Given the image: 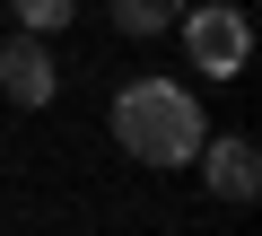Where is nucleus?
<instances>
[{
	"label": "nucleus",
	"mask_w": 262,
	"mask_h": 236,
	"mask_svg": "<svg viewBox=\"0 0 262 236\" xmlns=\"http://www.w3.org/2000/svg\"><path fill=\"white\" fill-rule=\"evenodd\" d=\"M114 140L140 158V166H192V149H201L210 132H201L192 88H175V79H131V88L114 96Z\"/></svg>",
	"instance_id": "f257e3e1"
},
{
	"label": "nucleus",
	"mask_w": 262,
	"mask_h": 236,
	"mask_svg": "<svg viewBox=\"0 0 262 236\" xmlns=\"http://www.w3.org/2000/svg\"><path fill=\"white\" fill-rule=\"evenodd\" d=\"M184 53H192V70H210V79H236L245 70V53H253V27H245V9L236 0H184Z\"/></svg>",
	"instance_id": "f03ea898"
},
{
	"label": "nucleus",
	"mask_w": 262,
	"mask_h": 236,
	"mask_svg": "<svg viewBox=\"0 0 262 236\" xmlns=\"http://www.w3.org/2000/svg\"><path fill=\"white\" fill-rule=\"evenodd\" d=\"M192 158H201V184H210L227 210H245V201L262 192V149H253L245 132H219V140H201Z\"/></svg>",
	"instance_id": "7ed1b4c3"
},
{
	"label": "nucleus",
	"mask_w": 262,
	"mask_h": 236,
	"mask_svg": "<svg viewBox=\"0 0 262 236\" xmlns=\"http://www.w3.org/2000/svg\"><path fill=\"white\" fill-rule=\"evenodd\" d=\"M53 53L35 44V35H9V44H0V96H9V105H53Z\"/></svg>",
	"instance_id": "20e7f679"
},
{
	"label": "nucleus",
	"mask_w": 262,
	"mask_h": 236,
	"mask_svg": "<svg viewBox=\"0 0 262 236\" xmlns=\"http://www.w3.org/2000/svg\"><path fill=\"white\" fill-rule=\"evenodd\" d=\"M184 18V0H114V27L122 35H166Z\"/></svg>",
	"instance_id": "39448f33"
},
{
	"label": "nucleus",
	"mask_w": 262,
	"mask_h": 236,
	"mask_svg": "<svg viewBox=\"0 0 262 236\" xmlns=\"http://www.w3.org/2000/svg\"><path fill=\"white\" fill-rule=\"evenodd\" d=\"M9 9L27 18V35H44V27H70V9H79V0H9Z\"/></svg>",
	"instance_id": "423d86ee"
}]
</instances>
